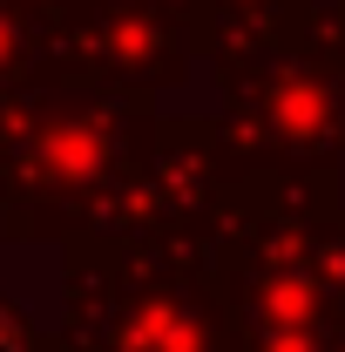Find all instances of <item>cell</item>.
Returning <instances> with one entry per match:
<instances>
[{
    "instance_id": "obj_1",
    "label": "cell",
    "mask_w": 345,
    "mask_h": 352,
    "mask_svg": "<svg viewBox=\"0 0 345 352\" xmlns=\"http://www.w3.org/2000/svg\"><path fill=\"white\" fill-rule=\"evenodd\" d=\"M0 352H21V339H14V325L0 318Z\"/></svg>"
}]
</instances>
